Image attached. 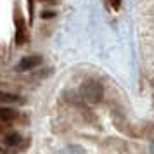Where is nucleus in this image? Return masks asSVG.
Wrapping results in <instances>:
<instances>
[{
	"instance_id": "f257e3e1",
	"label": "nucleus",
	"mask_w": 154,
	"mask_h": 154,
	"mask_svg": "<svg viewBox=\"0 0 154 154\" xmlns=\"http://www.w3.org/2000/svg\"><path fill=\"white\" fill-rule=\"evenodd\" d=\"M80 94H82L85 102H88V104H99L102 95H104V90H102V85L99 83L97 80H88V82H85L82 85Z\"/></svg>"
},
{
	"instance_id": "f03ea898",
	"label": "nucleus",
	"mask_w": 154,
	"mask_h": 154,
	"mask_svg": "<svg viewBox=\"0 0 154 154\" xmlns=\"http://www.w3.org/2000/svg\"><path fill=\"white\" fill-rule=\"evenodd\" d=\"M14 24H16V43L23 45L28 40V29H26V23L23 19L21 12L16 9L14 11Z\"/></svg>"
},
{
	"instance_id": "7ed1b4c3",
	"label": "nucleus",
	"mask_w": 154,
	"mask_h": 154,
	"mask_svg": "<svg viewBox=\"0 0 154 154\" xmlns=\"http://www.w3.org/2000/svg\"><path fill=\"white\" fill-rule=\"evenodd\" d=\"M42 63V59L38 56H29V57H24L23 61H19V64L16 66V71H29L33 69L35 66H38V64Z\"/></svg>"
},
{
	"instance_id": "20e7f679",
	"label": "nucleus",
	"mask_w": 154,
	"mask_h": 154,
	"mask_svg": "<svg viewBox=\"0 0 154 154\" xmlns=\"http://www.w3.org/2000/svg\"><path fill=\"white\" fill-rule=\"evenodd\" d=\"M21 144V135L19 133H9L4 137V146H9V147H14V146H19Z\"/></svg>"
},
{
	"instance_id": "39448f33",
	"label": "nucleus",
	"mask_w": 154,
	"mask_h": 154,
	"mask_svg": "<svg viewBox=\"0 0 154 154\" xmlns=\"http://www.w3.org/2000/svg\"><path fill=\"white\" fill-rule=\"evenodd\" d=\"M0 102H23V99L19 95L9 94V92H0Z\"/></svg>"
},
{
	"instance_id": "423d86ee",
	"label": "nucleus",
	"mask_w": 154,
	"mask_h": 154,
	"mask_svg": "<svg viewBox=\"0 0 154 154\" xmlns=\"http://www.w3.org/2000/svg\"><path fill=\"white\" fill-rule=\"evenodd\" d=\"M17 116V112L14 109H9V107H2L0 109V119H4V121H11V119H14Z\"/></svg>"
},
{
	"instance_id": "0eeeda50",
	"label": "nucleus",
	"mask_w": 154,
	"mask_h": 154,
	"mask_svg": "<svg viewBox=\"0 0 154 154\" xmlns=\"http://www.w3.org/2000/svg\"><path fill=\"white\" fill-rule=\"evenodd\" d=\"M61 154H87V152L80 146H69V147H66V149H63Z\"/></svg>"
},
{
	"instance_id": "6e6552de",
	"label": "nucleus",
	"mask_w": 154,
	"mask_h": 154,
	"mask_svg": "<svg viewBox=\"0 0 154 154\" xmlns=\"http://www.w3.org/2000/svg\"><path fill=\"white\" fill-rule=\"evenodd\" d=\"M109 5H111L114 11H118V9L121 7V0H109Z\"/></svg>"
},
{
	"instance_id": "1a4fd4ad",
	"label": "nucleus",
	"mask_w": 154,
	"mask_h": 154,
	"mask_svg": "<svg viewBox=\"0 0 154 154\" xmlns=\"http://www.w3.org/2000/svg\"><path fill=\"white\" fill-rule=\"evenodd\" d=\"M56 12H50V11H43L42 12V19H47V17H54Z\"/></svg>"
},
{
	"instance_id": "9d476101",
	"label": "nucleus",
	"mask_w": 154,
	"mask_h": 154,
	"mask_svg": "<svg viewBox=\"0 0 154 154\" xmlns=\"http://www.w3.org/2000/svg\"><path fill=\"white\" fill-rule=\"evenodd\" d=\"M151 152L154 154V142H152V144H151Z\"/></svg>"
}]
</instances>
